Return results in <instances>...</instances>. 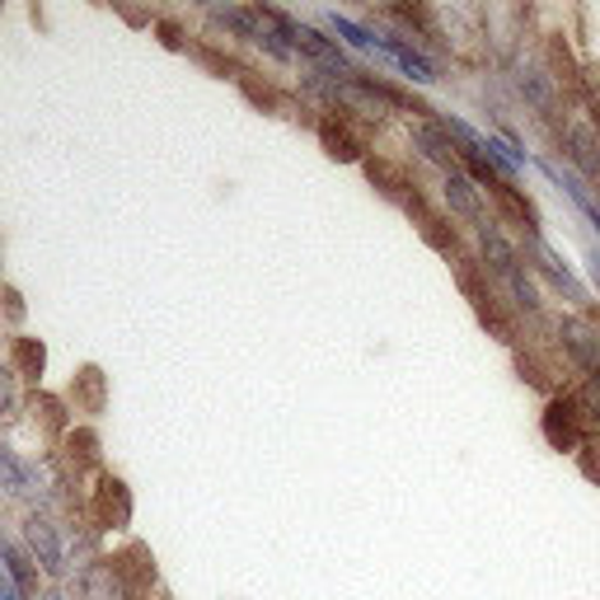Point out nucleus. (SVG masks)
<instances>
[{"label":"nucleus","instance_id":"f257e3e1","mask_svg":"<svg viewBox=\"0 0 600 600\" xmlns=\"http://www.w3.org/2000/svg\"><path fill=\"white\" fill-rule=\"evenodd\" d=\"M24 540H29V554L43 563V573L47 577H62L66 573V554H62V535H57V525H52L47 516H33L24 521Z\"/></svg>","mask_w":600,"mask_h":600},{"label":"nucleus","instance_id":"f03ea898","mask_svg":"<svg viewBox=\"0 0 600 600\" xmlns=\"http://www.w3.org/2000/svg\"><path fill=\"white\" fill-rule=\"evenodd\" d=\"M376 52H385V57H390L403 76L409 80H418V85H432L436 80V66L422 57V52L413 47V43H403V38H395V33H376Z\"/></svg>","mask_w":600,"mask_h":600},{"label":"nucleus","instance_id":"7ed1b4c3","mask_svg":"<svg viewBox=\"0 0 600 600\" xmlns=\"http://www.w3.org/2000/svg\"><path fill=\"white\" fill-rule=\"evenodd\" d=\"M479 240H484V258H488V268L498 273V277H511V273H521V263H516V249H511V244L502 240L498 221L479 225Z\"/></svg>","mask_w":600,"mask_h":600},{"label":"nucleus","instance_id":"20e7f679","mask_svg":"<svg viewBox=\"0 0 600 600\" xmlns=\"http://www.w3.org/2000/svg\"><path fill=\"white\" fill-rule=\"evenodd\" d=\"M446 202H451V211H460V216L488 225V216H484V198L474 192V184L465 179V174H446Z\"/></svg>","mask_w":600,"mask_h":600},{"label":"nucleus","instance_id":"39448f33","mask_svg":"<svg viewBox=\"0 0 600 600\" xmlns=\"http://www.w3.org/2000/svg\"><path fill=\"white\" fill-rule=\"evenodd\" d=\"M563 343H568V352L587 370H600V343L587 338V320H568V324H563Z\"/></svg>","mask_w":600,"mask_h":600},{"label":"nucleus","instance_id":"423d86ee","mask_svg":"<svg viewBox=\"0 0 600 600\" xmlns=\"http://www.w3.org/2000/svg\"><path fill=\"white\" fill-rule=\"evenodd\" d=\"M29 488H33V469L14 451L0 446V492H14V498H20V492H29Z\"/></svg>","mask_w":600,"mask_h":600},{"label":"nucleus","instance_id":"0eeeda50","mask_svg":"<svg viewBox=\"0 0 600 600\" xmlns=\"http://www.w3.org/2000/svg\"><path fill=\"white\" fill-rule=\"evenodd\" d=\"M103 587H118L113 563H95V568H85V577H80V596L85 600H122V596H109Z\"/></svg>","mask_w":600,"mask_h":600},{"label":"nucleus","instance_id":"6e6552de","mask_svg":"<svg viewBox=\"0 0 600 600\" xmlns=\"http://www.w3.org/2000/svg\"><path fill=\"white\" fill-rule=\"evenodd\" d=\"M324 20H329V29L338 33V38H343L347 47L376 52V29H366V24H357V20H347V14H324Z\"/></svg>","mask_w":600,"mask_h":600},{"label":"nucleus","instance_id":"1a4fd4ad","mask_svg":"<svg viewBox=\"0 0 600 600\" xmlns=\"http://www.w3.org/2000/svg\"><path fill=\"white\" fill-rule=\"evenodd\" d=\"M10 409H14V370L0 366V413H10Z\"/></svg>","mask_w":600,"mask_h":600},{"label":"nucleus","instance_id":"9d476101","mask_svg":"<svg viewBox=\"0 0 600 600\" xmlns=\"http://www.w3.org/2000/svg\"><path fill=\"white\" fill-rule=\"evenodd\" d=\"M0 600H24V587L14 581L5 568H0Z\"/></svg>","mask_w":600,"mask_h":600},{"label":"nucleus","instance_id":"9b49d317","mask_svg":"<svg viewBox=\"0 0 600 600\" xmlns=\"http://www.w3.org/2000/svg\"><path fill=\"white\" fill-rule=\"evenodd\" d=\"M591 281H596V291H600V249L591 254Z\"/></svg>","mask_w":600,"mask_h":600},{"label":"nucleus","instance_id":"f8f14e48","mask_svg":"<svg viewBox=\"0 0 600 600\" xmlns=\"http://www.w3.org/2000/svg\"><path fill=\"white\" fill-rule=\"evenodd\" d=\"M43 600H66V596H62V591H47V596H43Z\"/></svg>","mask_w":600,"mask_h":600}]
</instances>
